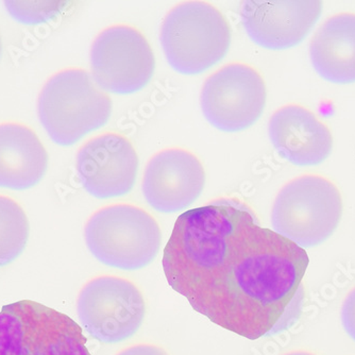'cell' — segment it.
<instances>
[{"label": "cell", "instance_id": "obj_1", "mask_svg": "<svg viewBox=\"0 0 355 355\" xmlns=\"http://www.w3.org/2000/svg\"><path fill=\"white\" fill-rule=\"evenodd\" d=\"M308 253L263 228L252 209L221 198L175 221L163 255L171 288L217 326L259 340L294 324Z\"/></svg>", "mask_w": 355, "mask_h": 355}, {"label": "cell", "instance_id": "obj_2", "mask_svg": "<svg viewBox=\"0 0 355 355\" xmlns=\"http://www.w3.org/2000/svg\"><path fill=\"white\" fill-rule=\"evenodd\" d=\"M37 113L53 143L73 146L107 125L112 101L87 71L65 69L48 80L42 89Z\"/></svg>", "mask_w": 355, "mask_h": 355}, {"label": "cell", "instance_id": "obj_3", "mask_svg": "<svg viewBox=\"0 0 355 355\" xmlns=\"http://www.w3.org/2000/svg\"><path fill=\"white\" fill-rule=\"evenodd\" d=\"M161 44L173 71L185 76L199 75L227 55L231 28L212 5L189 1L167 14L161 29Z\"/></svg>", "mask_w": 355, "mask_h": 355}, {"label": "cell", "instance_id": "obj_4", "mask_svg": "<svg viewBox=\"0 0 355 355\" xmlns=\"http://www.w3.org/2000/svg\"><path fill=\"white\" fill-rule=\"evenodd\" d=\"M85 243L95 259L113 268L135 271L155 261L161 248L159 223L145 209L114 205L99 209L87 221Z\"/></svg>", "mask_w": 355, "mask_h": 355}, {"label": "cell", "instance_id": "obj_5", "mask_svg": "<svg viewBox=\"0 0 355 355\" xmlns=\"http://www.w3.org/2000/svg\"><path fill=\"white\" fill-rule=\"evenodd\" d=\"M342 215V195L334 183L306 175L279 191L271 209V225L275 232L301 248H313L332 236Z\"/></svg>", "mask_w": 355, "mask_h": 355}, {"label": "cell", "instance_id": "obj_6", "mask_svg": "<svg viewBox=\"0 0 355 355\" xmlns=\"http://www.w3.org/2000/svg\"><path fill=\"white\" fill-rule=\"evenodd\" d=\"M0 355H92L83 329L63 313L33 301L0 311Z\"/></svg>", "mask_w": 355, "mask_h": 355}, {"label": "cell", "instance_id": "obj_7", "mask_svg": "<svg viewBox=\"0 0 355 355\" xmlns=\"http://www.w3.org/2000/svg\"><path fill=\"white\" fill-rule=\"evenodd\" d=\"M92 78L99 89L115 95H131L150 83L155 53L146 37L127 25L99 33L92 46Z\"/></svg>", "mask_w": 355, "mask_h": 355}, {"label": "cell", "instance_id": "obj_8", "mask_svg": "<svg viewBox=\"0 0 355 355\" xmlns=\"http://www.w3.org/2000/svg\"><path fill=\"white\" fill-rule=\"evenodd\" d=\"M77 312L85 331L105 344L125 342L139 330L146 305L139 289L125 279L99 277L80 292Z\"/></svg>", "mask_w": 355, "mask_h": 355}, {"label": "cell", "instance_id": "obj_9", "mask_svg": "<svg viewBox=\"0 0 355 355\" xmlns=\"http://www.w3.org/2000/svg\"><path fill=\"white\" fill-rule=\"evenodd\" d=\"M264 80L243 63L225 65L205 80L201 110L209 125L223 132H239L254 125L264 112Z\"/></svg>", "mask_w": 355, "mask_h": 355}, {"label": "cell", "instance_id": "obj_10", "mask_svg": "<svg viewBox=\"0 0 355 355\" xmlns=\"http://www.w3.org/2000/svg\"><path fill=\"white\" fill-rule=\"evenodd\" d=\"M139 157L127 137L105 133L94 137L80 149L77 173L91 196L111 199L132 191L139 171Z\"/></svg>", "mask_w": 355, "mask_h": 355}, {"label": "cell", "instance_id": "obj_11", "mask_svg": "<svg viewBox=\"0 0 355 355\" xmlns=\"http://www.w3.org/2000/svg\"><path fill=\"white\" fill-rule=\"evenodd\" d=\"M321 13L318 0H249L241 19L253 43L267 51H285L308 37Z\"/></svg>", "mask_w": 355, "mask_h": 355}, {"label": "cell", "instance_id": "obj_12", "mask_svg": "<svg viewBox=\"0 0 355 355\" xmlns=\"http://www.w3.org/2000/svg\"><path fill=\"white\" fill-rule=\"evenodd\" d=\"M205 185V171L196 155L180 148L153 155L143 179V195L157 212L177 213L193 205Z\"/></svg>", "mask_w": 355, "mask_h": 355}, {"label": "cell", "instance_id": "obj_13", "mask_svg": "<svg viewBox=\"0 0 355 355\" xmlns=\"http://www.w3.org/2000/svg\"><path fill=\"white\" fill-rule=\"evenodd\" d=\"M268 133L279 155L296 166H316L332 153L333 137L328 127L301 105L277 110L269 121Z\"/></svg>", "mask_w": 355, "mask_h": 355}, {"label": "cell", "instance_id": "obj_14", "mask_svg": "<svg viewBox=\"0 0 355 355\" xmlns=\"http://www.w3.org/2000/svg\"><path fill=\"white\" fill-rule=\"evenodd\" d=\"M47 168V151L31 129L0 125V189H31L43 180Z\"/></svg>", "mask_w": 355, "mask_h": 355}, {"label": "cell", "instance_id": "obj_15", "mask_svg": "<svg viewBox=\"0 0 355 355\" xmlns=\"http://www.w3.org/2000/svg\"><path fill=\"white\" fill-rule=\"evenodd\" d=\"M310 55L315 71L328 83H355V14H338L321 26Z\"/></svg>", "mask_w": 355, "mask_h": 355}, {"label": "cell", "instance_id": "obj_16", "mask_svg": "<svg viewBox=\"0 0 355 355\" xmlns=\"http://www.w3.org/2000/svg\"><path fill=\"white\" fill-rule=\"evenodd\" d=\"M29 230L23 207L13 199L0 196V267L11 264L23 253Z\"/></svg>", "mask_w": 355, "mask_h": 355}, {"label": "cell", "instance_id": "obj_17", "mask_svg": "<svg viewBox=\"0 0 355 355\" xmlns=\"http://www.w3.org/2000/svg\"><path fill=\"white\" fill-rule=\"evenodd\" d=\"M65 5L58 1H7L6 8L17 23L35 26L57 19Z\"/></svg>", "mask_w": 355, "mask_h": 355}, {"label": "cell", "instance_id": "obj_18", "mask_svg": "<svg viewBox=\"0 0 355 355\" xmlns=\"http://www.w3.org/2000/svg\"><path fill=\"white\" fill-rule=\"evenodd\" d=\"M340 318L347 334L355 342V288L349 293L343 303Z\"/></svg>", "mask_w": 355, "mask_h": 355}, {"label": "cell", "instance_id": "obj_19", "mask_svg": "<svg viewBox=\"0 0 355 355\" xmlns=\"http://www.w3.org/2000/svg\"><path fill=\"white\" fill-rule=\"evenodd\" d=\"M117 355H168L163 349L151 345H139L121 351Z\"/></svg>", "mask_w": 355, "mask_h": 355}, {"label": "cell", "instance_id": "obj_20", "mask_svg": "<svg viewBox=\"0 0 355 355\" xmlns=\"http://www.w3.org/2000/svg\"><path fill=\"white\" fill-rule=\"evenodd\" d=\"M285 355H314L310 352H305V351H295V352L288 353V354Z\"/></svg>", "mask_w": 355, "mask_h": 355}, {"label": "cell", "instance_id": "obj_21", "mask_svg": "<svg viewBox=\"0 0 355 355\" xmlns=\"http://www.w3.org/2000/svg\"><path fill=\"white\" fill-rule=\"evenodd\" d=\"M1 51H3V43H1V37H0V57H1Z\"/></svg>", "mask_w": 355, "mask_h": 355}]
</instances>
